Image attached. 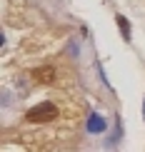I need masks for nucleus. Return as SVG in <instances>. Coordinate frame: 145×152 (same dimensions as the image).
<instances>
[{
    "label": "nucleus",
    "mask_w": 145,
    "mask_h": 152,
    "mask_svg": "<svg viewBox=\"0 0 145 152\" xmlns=\"http://www.w3.org/2000/svg\"><path fill=\"white\" fill-rule=\"evenodd\" d=\"M88 132L90 135H100V132H105V120L98 115V112H93L90 120H88Z\"/></svg>",
    "instance_id": "f03ea898"
},
{
    "label": "nucleus",
    "mask_w": 145,
    "mask_h": 152,
    "mask_svg": "<svg viewBox=\"0 0 145 152\" xmlns=\"http://www.w3.org/2000/svg\"><path fill=\"white\" fill-rule=\"evenodd\" d=\"M33 80L35 82H53L55 80V70L53 67H38V70H33Z\"/></svg>",
    "instance_id": "7ed1b4c3"
},
{
    "label": "nucleus",
    "mask_w": 145,
    "mask_h": 152,
    "mask_svg": "<svg viewBox=\"0 0 145 152\" xmlns=\"http://www.w3.org/2000/svg\"><path fill=\"white\" fill-rule=\"evenodd\" d=\"M55 115H58V107L53 102H40V105H35V107L28 110L25 120H28V122H48V120H53Z\"/></svg>",
    "instance_id": "f257e3e1"
},
{
    "label": "nucleus",
    "mask_w": 145,
    "mask_h": 152,
    "mask_svg": "<svg viewBox=\"0 0 145 152\" xmlns=\"http://www.w3.org/2000/svg\"><path fill=\"white\" fill-rule=\"evenodd\" d=\"M118 23H120V30H123V37H125V40H130V23L125 20L123 15H118Z\"/></svg>",
    "instance_id": "20e7f679"
}]
</instances>
